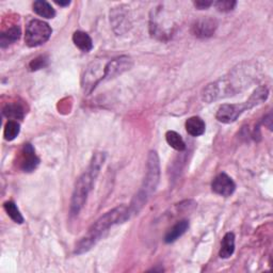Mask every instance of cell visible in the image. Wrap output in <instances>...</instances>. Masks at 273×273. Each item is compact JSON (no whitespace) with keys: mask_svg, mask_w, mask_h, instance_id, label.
<instances>
[{"mask_svg":"<svg viewBox=\"0 0 273 273\" xmlns=\"http://www.w3.org/2000/svg\"><path fill=\"white\" fill-rule=\"evenodd\" d=\"M132 66V60L128 56H121L115 58L104 66L103 80H110L116 78L123 73L130 70Z\"/></svg>","mask_w":273,"mask_h":273,"instance_id":"obj_6","label":"cell"},{"mask_svg":"<svg viewBox=\"0 0 273 273\" xmlns=\"http://www.w3.org/2000/svg\"><path fill=\"white\" fill-rule=\"evenodd\" d=\"M129 218V210L125 205H121L111 209L110 212L106 213L104 216L99 218L94 224H92L89 231L86 232V234L77 242L74 253L81 255L90 251L93 245H95L102 239L103 236L108 232L110 228L125 222Z\"/></svg>","mask_w":273,"mask_h":273,"instance_id":"obj_1","label":"cell"},{"mask_svg":"<svg viewBox=\"0 0 273 273\" xmlns=\"http://www.w3.org/2000/svg\"><path fill=\"white\" fill-rule=\"evenodd\" d=\"M73 42L77 48L83 53H89L93 49V41L88 33L83 31H76L73 34Z\"/></svg>","mask_w":273,"mask_h":273,"instance_id":"obj_12","label":"cell"},{"mask_svg":"<svg viewBox=\"0 0 273 273\" xmlns=\"http://www.w3.org/2000/svg\"><path fill=\"white\" fill-rule=\"evenodd\" d=\"M4 208L6 210V213L8 214V216L15 223H18V224H21V223H24V217L20 214L19 209L17 208V206L14 202H12V201L6 202L4 204Z\"/></svg>","mask_w":273,"mask_h":273,"instance_id":"obj_20","label":"cell"},{"mask_svg":"<svg viewBox=\"0 0 273 273\" xmlns=\"http://www.w3.org/2000/svg\"><path fill=\"white\" fill-rule=\"evenodd\" d=\"M189 229V222L187 220H181L178 221L175 225H173L168 233L165 236V242L167 243H172L176 241L179 237L187 232V230Z\"/></svg>","mask_w":273,"mask_h":273,"instance_id":"obj_11","label":"cell"},{"mask_svg":"<svg viewBox=\"0 0 273 273\" xmlns=\"http://www.w3.org/2000/svg\"><path fill=\"white\" fill-rule=\"evenodd\" d=\"M235 252V235L233 233L225 234L221 242L219 256L221 258H230Z\"/></svg>","mask_w":273,"mask_h":273,"instance_id":"obj_14","label":"cell"},{"mask_svg":"<svg viewBox=\"0 0 273 273\" xmlns=\"http://www.w3.org/2000/svg\"><path fill=\"white\" fill-rule=\"evenodd\" d=\"M20 28L18 26H13L6 31H4L0 35V45L3 48L9 46L10 44H13L20 38Z\"/></svg>","mask_w":273,"mask_h":273,"instance_id":"obj_17","label":"cell"},{"mask_svg":"<svg viewBox=\"0 0 273 273\" xmlns=\"http://www.w3.org/2000/svg\"><path fill=\"white\" fill-rule=\"evenodd\" d=\"M212 5H214V3L213 2H208V0H205V2H204V0H200V2H195L194 3V7L196 9H198V10L207 9V8H209L210 6H212Z\"/></svg>","mask_w":273,"mask_h":273,"instance_id":"obj_24","label":"cell"},{"mask_svg":"<svg viewBox=\"0 0 273 273\" xmlns=\"http://www.w3.org/2000/svg\"><path fill=\"white\" fill-rule=\"evenodd\" d=\"M123 9H124L123 7H120L117 10H113L112 13H111L110 15L111 20H112V24H113L115 30L117 29V27L120 29L119 33H123V30H122L123 27L128 26L127 12L124 11Z\"/></svg>","mask_w":273,"mask_h":273,"instance_id":"obj_15","label":"cell"},{"mask_svg":"<svg viewBox=\"0 0 273 273\" xmlns=\"http://www.w3.org/2000/svg\"><path fill=\"white\" fill-rule=\"evenodd\" d=\"M212 189L216 194L230 196L235 192L236 185L234 180L225 173H220L214 178L212 183Z\"/></svg>","mask_w":273,"mask_h":273,"instance_id":"obj_8","label":"cell"},{"mask_svg":"<svg viewBox=\"0 0 273 273\" xmlns=\"http://www.w3.org/2000/svg\"><path fill=\"white\" fill-rule=\"evenodd\" d=\"M40 165V158L36 156L33 146L30 143L24 144L19 160V167L24 172H33Z\"/></svg>","mask_w":273,"mask_h":273,"instance_id":"obj_7","label":"cell"},{"mask_svg":"<svg viewBox=\"0 0 273 273\" xmlns=\"http://www.w3.org/2000/svg\"><path fill=\"white\" fill-rule=\"evenodd\" d=\"M99 81H103V79L101 76H98L97 63H94L93 62V63L86 69L82 77V89L84 93H91Z\"/></svg>","mask_w":273,"mask_h":273,"instance_id":"obj_10","label":"cell"},{"mask_svg":"<svg viewBox=\"0 0 273 273\" xmlns=\"http://www.w3.org/2000/svg\"><path fill=\"white\" fill-rule=\"evenodd\" d=\"M186 130L192 136H200L205 132V122L200 117H192L185 124Z\"/></svg>","mask_w":273,"mask_h":273,"instance_id":"obj_13","label":"cell"},{"mask_svg":"<svg viewBox=\"0 0 273 273\" xmlns=\"http://www.w3.org/2000/svg\"><path fill=\"white\" fill-rule=\"evenodd\" d=\"M3 113L6 118L11 119V121L14 120H22L25 117V109L20 104H8L5 108Z\"/></svg>","mask_w":273,"mask_h":273,"instance_id":"obj_18","label":"cell"},{"mask_svg":"<svg viewBox=\"0 0 273 273\" xmlns=\"http://www.w3.org/2000/svg\"><path fill=\"white\" fill-rule=\"evenodd\" d=\"M236 5H237V3L233 2V0H222V2L220 0V2L214 3V6L216 7V9L219 12H224V13L233 11L235 9Z\"/></svg>","mask_w":273,"mask_h":273,"instance_id":"obj_22","label":"cell"},{"mask_svg":"<svg viewBox=\"0 0 273 273\" xmlns=\"http://www.w3.org/2000/svg\"><path fill=\"white\" fill-rule=\"evenodd\" d=\"M53 29L49 25L40 19H32L28 22L25 34V42L29 47H38L51 39Z\"/></svg>","mask_w":273,"mask_h":273,"instance_id":"obj_5","label":"cell"},{"mask_svg":"<svg viewBox=\"0 0 273 273\" xmlns=\"http://www.w3.org/2000/svg\"><path fill=\"white\" fill-rule=\"evenodd\" d=\"M48 63V58L46 56H40L38 58L33 59L30 64H29V67L31 71H38V70H41L43 67H45Z\"/></svg>","mask_w":273,"mask_h":273,"instance_id":"obj_23","label":"cell"},{"mask_svg":"<svg viewBox=\"0 0 273 273\" xmlns=\"http://www.w3.org/2000/svg\"><path fill=\"white\" fill-rule=\"evenodd\" d=\"M269 91L266 86H259L257 88L253 94L250 96V98L244 104L241 105H222L217 111L216 118L219 122L230 124L237 120L245 110H250L253 107L264 103L268 98Z\"/></svg>","mask_w":273,"mask_h":273,"instance_id":"obj_4","label":"cell"},{"mask_svg":"<svg viewBox=\"0 0 273 273\" xmlns=\"http://www.w3.org/2000/svg\"><path fill=\"white\" fill-rule=\"evenodd\" d=\"M146 170V175L144 177L141 188L132 198L131 204L128 207L130 216L138 214L156 191L160 177V166L159 157L155 151H152L148 154Z\"/></svg>","mask_w":273,"mask_h":273,"instance_id":"obj_3","label":"cell"},{"mask_svg":"<svg viewBox=\"0 0 273 273\" xmlns=\"http://www.w3.org/2000/svg\"><path fill=\"white\" fill-rule=\"evenodd\" d=\"M217 29V21L213 18L205 17L197 19L192 25V34L195 35L196 38L200 39H206L212 36Z\"/></svg>","mask_w":273,"mask_h":273,"instance_id":"obj_9","label":"cell"},{"mask_svg":"<svg viewBox=\"0 0 273 273\" xmlns=\"http://www.w3.org/2000/svg\"><path fill=\"white\" fill-rule=\"evenodd\" d=\"M105 153H96L91 160L88 170L77 179L71 198L70 214L72 217L78 216L81 212L86 202V198H88V195L93 188L95 179L99 174V171L105 163Z\"/></svg>","mask_w":273,"mask_h":273,"instance_id":"obj_2","label":"cell"},{"mask_svg":"<svg viewBox=\"0 0 273 273\" xmlns=\"http://www.w3.org/2000/svg\"><path fill=\"white\" fill-rule=\"evenodd\" d=\"M19 132H20V126L16 121L7 122L4 130V136L7 141H13L19 134Z\"/></svg>","mask_w":273,"mask_h":273,"instance_id":"obj_21","label":"cell"},{"mask_svg":"<svg viewBox=\"0 0 273 273\" xmlns=\"http://www.w3.org/2000/svg\"><path fill=\"white\" fill-rule=\"evenodd\" d=\"M33 11L36 14L44 18H54L56 16V11L52 7V5H49L47 2L44 0H38V2H34L32 5Z\"/></svg>","mask_w":273,"mask_h":273,"instance_id":"obj_16","label":"cell"},{"mask_svg":"<svg viewBox=\"0 0 273 273\" xmlns=\"http://www.w3.org/2000/svg\"><path fill=\"white\" fill-rule=\"evenodd\" d=\"M56 4L59 5V6H61V7H66V6H69V5L71 4V2H65V3H63V2H58V0H56Z\"/></svg>","mask_w":273,"mask_h":273,"instance_id":"obj_25","label":"cell"},{"mask_svg":"<svg viewBox=\"0 0 273 273\" xmlns=\"http://www.w3.org/2000/svg\"><path fill=\"white\" fill-rule=\"evenodd\" d=\"M166 140H167V143L172 148H174L175 151L183 152L186 150V143L183 140L181 135L179 133H177L176 131H173V130L168 131L166 133Z\"/></svg>","mask_w":273,"mask_h":273,"instance_id":"obj_19","label":"cell"}]
</instances>
